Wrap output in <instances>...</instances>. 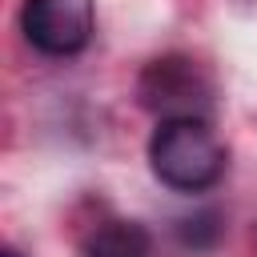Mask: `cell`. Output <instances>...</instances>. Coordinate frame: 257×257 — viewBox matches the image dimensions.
<instances>
[{
  "instance_id": "obj_5",
  "label": "cell",
  "mask_w": 257,
  "mask_h": 257,
  "mask_svg": "<svg viewBox=\"0 0 257 257\" xmlns=\"http://www.w3.org/2000/svg\"><path fill=\"white\" fill-rule=\"evenodd\" d=\"M177 237H181V245H189V249H213L217 237H221V217H217L213 209H201V213H193V217H181V221H177Z\"/></svg>"
},
{
  "instance_id": "obj_1",
  "label": "cell",
  "mask_w": 257,
  "mask_h": 257,
  "mask_svg": "<svg viewBox=\"0 0 257 257\" xmlns=\"http://www.w3.org/2000/svg\"><path fill=\"white\" fill-rule=\"evenodd\" d=\"M149 165L161 185L177 193H201L225 173V145L201 116L161 120L149 141Z\"/></svg>"
},
{
  "instance_id": "obj_4",
  "label": "cell",
  "mask_w": 257,
  "mask_h": 257,
  "mask_svg": "<svg viewBox=\"0 0 257 257\" xmlns=\"http://www.w3.org/2000/svg\"><path fill=\"white\" fill-rule=\"evenodd\" d=\"M153 249V237L141 221H104L88 245H84V257H149Z\"/></svg>"
},
{
  "instance_id": "obj_2",
  "label": "cell",
  "mask_w": 257,
  "mask_h": 257,
  "mask_svg": "<svg viewBox=\"0 0 257 257\" xmlns=\"http://www.w3.org/2000/svg\"><path fill=\"white\" fill-rule=\"evenodd\" d=\"M137 96L161 120H173V116H201L205 120L213 108L209 80L189 56H161V60L145 64V72L137 80Z\"/></svg>"
},
{
  "instance_id": "obj_6",
  "label": "cell",
  "mask_w": 257,
  "mask_h": 257,
  "mask_svg": "<svg viewBox=\"0 0 257 257\" xmlns=\"http://www.w3.org/2000/svg\"><path fill=\"white\" fill-rule=\"evenodd\" d=\"M4 257H20V253H16V249H4Z\"/></svg>"
},
{
  "instance_id": "obj_3",
  "label": "cell",
  "mask_w": 257,
  "mask_h": 257,
  "mask_svg": "<svg viewBox=\"0 0 257 257\" xmlns=\"http://www.w3.org/2000/svg\"><path fill=\"white\" fill-rule=\"evenodd\" d=\"M20 28L44 56H76L96 28L92 0H24Z\"/></svg>"
}]
</instances>
